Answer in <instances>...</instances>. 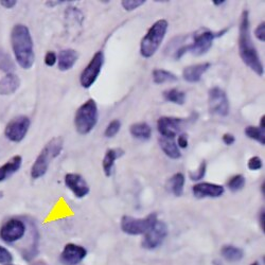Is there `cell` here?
Here are the masks:
<instances>
[{"label": "cell", "instance_id": "1", "mask_svg": "<svg viewBox=\"0 0 265 265\" xmlns=\"http://www.w3.org/2000/svg\"><path fill=\"white\" fill-rule=\"evenodd\" d=\"M238 50L239 55L243 61L244 64L255 73H257L259 77L263 75L264 67L262 65V62L259 56L258 50L254 44V41L251 39L249 13L246 10L242 13L241 21H240Z\"/></svg>", "mask_w": 265, "mask_h": 265}, {"label": "cell", "instance_id": "2", "mask_svg": "<svg viewBox=\"0 0 265 265\" xmlns=\"http://www.w3.org/2000/svg\"><path fill=\"white\" fill-rule=\"evenodd\" d=\"M11 45L17 64L22 69H30L35 62L34 44L29 28L24 24H15L11 31Z\"/></svg>", "mask_w": 265, "mask_h": 265}, {"label": "cell", "instance_id": "3", "mask_svg": "<svg viewBox=\"0 0 265 265\" xmlns=\"http://www.w3.org/2000/svg\"><path fill=\"white\" fill-rule=\"evenodd\" d=\"M63 148H64V141L62 137L53 138L43 148L31 167L30 175L32 180L36 181L46 175L50 167V162L61 155Z\"/></svg>", "mask_w": 265, "mask_h": 265}, {"label": "cell", "instance_id": "4", "mask_svg": "<svg viewBox=\"0 0 265 265\" xmlns=\"http://www.w3.org/2000/svg\"><path fill=\"white\" fill-rule=\"evenodd\" d=\"M228 29H223L222 31L212 32L208 29H200L197 31L193 37V42L187 46L181 47L175 53V58L180 60L186 53H191L196 56H200L206 54L212 47L213 41L222 37Z\"/></svg>", "mask_w": 265, "mask_h": 265}, {"label": "cell", "instance_id": "5", "mask_svg": "<svg viewBox=\"0 0 265 265\" xmlns=\"http://www.w3.org/2000/svg\"><path fill=\"white\" fill-rule=\"evenodd\" d=\"M169 28L166 19H159L153 23L140 42V54L144 58L152 57L162 44Z\"/></svg>", "mask_w": 265, "mask_h": 265}, {"label": "cell", "instance_id": "6", "mask_svg": "<svg viewBox=\"0 0 265 265\" xmlns=\"http://www.w3.org/2000/svg\"><path fill=\"white\" fill-rule=\"evenodd\" d=\"M99 120V109L97 102L94 99L87 100L83 103L78 110L75 111L74 116V126L77 132L81 135L90 134L98 123Z\"/></svg>", "mask_w": 265, "mask_h": 265}, {"label": "cell", "instance_id": "7", "mask_svg": "<svg viewBox=\"0 0 265 265\" xmlns=\"http://www.w3.org/2000/svg\"><path fill=\"white\" fill-rule=\"evenodd\" d=\"M156 213H150L145 218H133L131 216H123L120 221L121 230L129 235L144 234L153 224L157 221Z\"/></svg>", "mask_w": 265, "mask_h": 265}, {"label": "cell", "instance_id": "8", "mask_svg": "<svg viewBox=\"0 0 265 265\" xmlns=\"http://www.w3.org/2000/svg\"><path fill=\"white\" fill-rule=\"evenodd\" d=\"M27 225L21 219L12 218L0 227V240L6 244L19 242L26 235Z\"/></svg>", "mask_w": 265, "mask_h": 265}, {"label": "cell", "instance_id": "9", "mask_svg": "<svg viewBox=\"0 0 265 265\" xmlns=\"http://www.w3.org/2000/svg\"><path fill=\"white\" fill-rule=\"evenodd\" d=\"M104 61L105 57L103 51H98L94 54L91 62L88 63V65L84 68L80 75V83L82 87L90 88L96 83L101 71H102Z\"/></svg>", "mask_w": 265, "mask_h": 265}, {"label": "cell", "instance_id": "10", "mask_svg": "<svg viewBox=\"0 0 265 265\" xmlns=\"http://www.w3.org/2000/svg\"><path fill=\"white\" fill-rule=\"evenodd\" d=\"M168 226L165 222L157 220L153 226L143 234L141 242L142 248L146 250H154L162 245L168 237Z\"/></svg>", "mask_w": 265, "mask_h": 265}, {"label": "cell", "instance_id": "11", "mask_svg": "<svg viewBox=\"0 0 265 265\" xmlns=\"http://www.w3.org/2000/svg\"><path fill=\"white\" fill-rule=\"evenodd\" d=\"M209 110L213 115L225 117L229 113V100L226 93L219 86L210 88L208 92Z\"/></svg>", "mask_w": 265, "mask_h": 265}, {"label": "cell", "instance_id": "12", "mask_svg": "<svg viewBox=\"0 0 265 265\" xmlns=\"http://www.w3.org/2000/svg\"><path fill=\"white\" fill-rule=\"evenodd\" d=\"M31 121L27 116H18L12 119L6 126L5 136L8 140L18 143L27 136Z\"/></svg>", "mask_w": 265, "mask_h": 265}, {"label": "cell", "instance_id": "13", "mask_svg": "<svg viewBox=\"0 0 265 265\" xmlns=\"http://www.w3.org/2000/svg\"><path fill=\"white\" fill-rule=\"evenodd\" d=\"M87 257V249L79 244L68 243L63 248L60 261L63 265H79Z\"/></svg>", "mask_w": 265, "mask_h": 265}, {"label": "cell", "instance_id": "14", "mask_svg": "<svg viewBox=\"0 0 265 265\" xmlns=\"http://www.w3.org/2000/svg\"><path fill=\"white\" fill-rule=\"evenodd\" d=\"M185 119L163 116L157 120V130L161 137L175 138L183 130Z\"/></svg>", "mask_w": 265, "mask_h": 265}, {"label": "cell", "instance_id": "15", "mask_svg": "<svg viewBox=\"0 0 265 265\" xmlns=\"http://www.w3.org/2000/svg\"><path fill=\"white\" fill-rule=\"evenodd\" d=\"M65 186L72 192V194L77 198H83L90 194L91 188L87 184L86 180L82 175L77 173H68L64 179Z\"/></svg>", "mask_w": 265, "mask_h": 265}, {"label": "cell", "instance_id": "16", "mask_svg": "<svg viewBox=\"0 0 265 265\" xmlns=\"http://www.w3.org/2000/svg\"><path fill=\"white\" fill-rule=\"evenodd\" d=\"M225 192V188L222 185L211 183H198L192 187V193L194 197L200 198H217L221 197Z\"/></svg>", "mask_w": 265, "mask_h": 265}, {"label": "cell", "instance_id": "17", "mask_svg": "<svg viewBox=\"0 0 265 265\" xmlns=\"http://www.w3.org/2000/svg\"><path fill=\"white\" fill-rule=\"evenodd\" d=\"M210 67V63H201V64L187 66L183 71V78L189 83H197Z\"/></svg>", "mask_w": 265, "mask_h": 265}, {"label": "cell", "instance_id": "18", "mask_svg": "<svg viewBox=\"0 0 265 265\" xmlns=\"http://www.w3.org/2000/svg\"><path fill=\"white\" fill-rule=\"evenodd\" d=\"M22 166V157L15 155L6 161L3 166H0V183H4L9 180L12 175H14L19 171Z\"/></svg>", "mask_w": 265, "mask_h": 265}, {"label": "cell", "instance_id": "19", "mask_svg": "<svg viewBox=\"0 0 265 265\" xmlns=\"http://www.w3.org/2000/svg\"><path fill=\"white\" fill-rule=\"evenodd\" d=\"M124 155V151L121 148L109 149L106 151L104 158L102 160V168L106 178H110L115 168V162L117 159Z\"/></svg>", "mask_w": 265, "mask_h": 265}, {"label": "cell", "instance_id": "20", "mask_svg": "<svg viewBox=\"0 0 265 265\" xmlns=\"http://www.w3.org/2000/svg\"><path fill=\"white\" fill-rule=\"evenodd\" d=\"M79 58L78 52L73 49L62 50L57 56V66L61 71L70 70L77 63Z\"/></svg>", "mask_w": 265, "mask_h": 265}, {"label": "cell", "instance_id": "21", "mask_svg": "<svg viewBox=\"0 0 265 265\" xmlns=\"http://www.w3.org/2000/svg\"><path fill=\"white\" fill-rule=\"evenodd\" d=\"M20 86V80L18 75L14 73H8L0 80V95L10 96L13 95Z\"/></svg>", "mask_w": 265, "mask_h": 265}, {"label": "cell", "instance_id": "22", "mask_svg": "<svg viewBox=\"0 0 265 265\" xmlns=\"http://www.w3.org/2000/svg\"><path fill=\"white\" fill-rule=\"evenodd\" d=\"M158 143L162 152L165 153L171 159H179L182 157L181 149L175 141V138H167V137H159Z\"/></svg>", "mask_w": 265, "mask_h": 265}, {"label": "cell", "instance_id": "23", "mask_svg": "<svg viewBox=\"0 0 265 265\" xmlns=\"http://www.w3.org/2000/svg\"><path fill=\"white\" fill-rule=\"evenodd\" d=\"M221 256L226 261H228L230 263H237L243 259L244 250L238 246L227 244L221 248Z\"/></svg>", "mask_w": 265, "mask_h": 265}, {"label": "cell", "instance_id": "24", "mask_svg": "<svg viewBox=\"0 0 265 265\" xmlns=\"http://www.w3.org/2000/svg\"><path fill=\"white\" fill-rule=\"evenodd\" d=\"M131 135L138 140H149L152 136V129L146 122H137L131 125Z\"/></svg>", "mask_w": 265, "mask_h": 265}, {"label": "cell", "instance_id": "25", "mask_svg": "<svg viewBox=\"0 0 265 265\" xmlns=\"http://www.w3.org/2000/svg\"><path fill=\"white\" fill-rule=\"evenodd\" d=\"M186 178L181 172L175 173L172 175V178L169 180V189L172 194L176 197H181L184 194Z\"/></svg>", "mask_w": 265, "mask_h": 265}, {"label": "cell", "instance_id": "26", "mask_svg": "<svg viewBox=\"0 0 265 265\" xmlns=\"http://www.w3.org/2000/svg\"><path fill=\"white\" fill-rule=\"evenodd\" d=\"M152 75L155 84H165L178 81V77L173 72L166 69H154Z\"/></svg>", "mask_w": 265, "mask_h": 265}, {"label": "cell", "instance_id": "27", "mask_svg": "<svg viewBox=\"0 0 265 265\" xmlns=\"http://www.w3.org/2000/svg\"><path fill=\"white\" fill-rule=\"evenodd\" d=\"M163 98L168 102L178 105H184L186 102V94L180 90H176V88H171V90L163 92Z\"/></svg>", "mask_w": 265, "mask_h": 265}, {"label": "cell", "instance_id": "28", "mask_svg": "<svg viewBox=\"0 0 265 265\" xmlns=\"http://www.w3.org/2000/svg\"><path fill=\"white\" fill-rule=\"evenodd\" d=\"M244 133L249 138V139L259 142L263 146L265 145V133H264V130L261 129L260 126L249 125V126H247V128H245Z\"/></svg>", "mask_w": 265, "mask_h": 265}, {"label": "cell", "instance_id": "29", "mask_svg": "<svg viewBox=\"0 0 265 265\" xmlns=\"http://www.w3.org/2000/svg\"><path fill=\"white\" fill-rule=\"evenodd\" d=\"M15 69V64L13 58L6 51L0 48V70L8 73H13Z\"/></svg>", "mask_w": 265, "mask_h": 265}, {"label": "cell", "instance_id": "30", "mask_svg": "<svg viewBox=\"0 0 265 265\" xmlns=\"http://www.w3.org/2000/svg\"><path fill=\"white\" fill-rule=\"evenodd\" d=\"M245 185H246V180L242 174L232 176V178L228 181V183H227V187H228V189L231 192L241 191L245 187Z\"/></svg>", "mask_w": 265, "mask_h": 265}, {"label": "cell", "instance_id": "31", "mask_svg": "<svg viewBox=\"0 0 265 265\" xmlns=\"http://www.w3.org/2000/svg\"><path fill=\"white\" fill-rule=\"evenodd\" d=\"M206 172H207V162L203 160L199 163V166L196 170L189 172V179H190L192 182H199L205 178Z\"/></svg>", "mask_w": 265, "mask_h": 265}, {"label": "cell", "instance_id": "32", "mask_svg": "<svg viewBox=\"0 0 265 265\" xmlns=\"http://www.w3.org/2000/svg\"><path fill=\"white\" fill-rule=\"evenodd\" d=\"M120 129H121V121L118 119H113L107 124L106 129L104 131V136L106 138L115 137L120 132Z\"/></svg>", "mask_w": 265, "mask_h": 265}, {"label": "cell", "instance_id": "33", "mask_svg": "<svg viewBox=\"0 0 265 265\" xmlns=\"http://www.w3.org/2000/svg\"><path fill=\"white\" fill-rule=\"evenodd\" d=\"M13 262V254L6 246L0 244V265H7Z\"/></svg>", "mask_w": 265, "mask_h": 265}, {"label": "cell", "instance_id": "34", "mask_svg": "<svg viewBox=\"0 0 265 265\" xmlns=\"http://www.w3.org/2000/svg\"><path fill=\"white\" fill-rule=\"evenodd\" d=\"M144 4H145L144 0H123V2H121L122 8L128 12H132L139 7L143 6Z\"/></svg>", "mask_w": 265, "mask_h": 265}, {"label": "cell", "instance_id": "35", "mask_svg": "<svg viewBox=\"0 0 265 265\" xmlns=\"http://www.w3.org/2000/svg\"><path fill=\"white\" fill-rule=\"evenodd\" d=\"M262 166H263V162L259 156H252L248 159L247 167L250 171H258L262 169Z\"/></svg>", "mask_w": 265, "mask_h": 265}, {"label": "cell", "instance_id": "36", "mask_svg": "<svg viewBox=\"0 0 265 265\" xmlns=\"http://www.w3.org/2000/svg\"><path fill=\"white\" fill-rule=\"evenodd\" d=\"M57 63V55L54 51H48L45 55V64L48 67H52Z\"/></svg>", "mask_w": 265, "mask_h": 265}, {"label": "cell", "instance_id": "37", "mask_svg": "<svg viewBox=\"0 0 265 265\" xmlns=\"http://www.w3.org/2000/svg\"><path fill=\"white\" fill-rule=\"evenodd\" d=\"M255 35L260 42H263V43L265 42V22L264 21L260 22L258 24L255 30Z\"/></svg>", "mask_w": 265, "mask_h": 265}, {"label": "cell", "instance_id": "38", "mask_svg": "<svg viewBox=\"0 0 265 265\" xmlns=\"http://www.w3.org/2000/svg\"><path fill=\"white\" fill-rule=\"evenodd\" d=\"M176 143H178L179 148L180 149H186L188 148V144H189V141H188V136L186 134H181L178 138V141H176Z\"/></svg>", "mask_w": 265, "mask_h": 265}, {"label": "cell", "instance_id": "39", "mask_svg": "<svg viewBox=\"0 0 265 265\" xmlns=\"http://www.w3.org/2000/svg\"><path fill=\"white\" fill-rule=\"evenodd\" d=\"M222 140H223L224 144L229 146V145H232L235 142V137L230 133H226V134L223 135Z\"/></svg>", "mask_w": 265, "mask_h": 265}, {"label": "cell", "instance_id": "40", "mask_svg": "<svg viewBox=\"0 0 265 265\" xmlns=\"http://www.w3.org/2000/svg\"><path fill=\"white\" fill-rule=\"evenodd\" d=\"M0 5L6 9H13L17 5V2L16 0H2Z\"/></svg>", "mask_w": 265, "mask_h": 265}, {"label": "cell", "instance_id": "41", "mask_svg": "<svg viewBox=\"0 0 265 265\" xmlns=\"http://www.w3.org/2000/svg\"><path fill=\"white\" fill-rule=\"evenodd\" d=\"M259 224H260L262 231L264 232L265 231V211H264V208L261 210V212L259 214Z\"/></svg>", "mask_w": 265, "mask_h": 265}, {"label": "cell", "instance_id": "42", "mask_svg": "<svg viewBox=\"0 0 265 265\" xmlns=\"http://www.w3.org/2000/svg\"><path fill=\"white\" fill-rule=\"evenodd\" d=\"M225 3H226L225 0H212V4H213L214 6H217V7H220V6L224 5Z\"/></svg>", "mask_w": 265, "mask_h": 265}, {"label": "cell", "instance_id": "43", "mask_svg": "<svg viewBox=\"0 0 265 265\" xmlns=\"http://www.w3.org/2000/svg\"><path fill=\"white\" fill-rule=\"evenodd\" d=\"M264 120H265V116L263 115V116L261 117V119H260V125H259L260 128L263 129V130H264V128H265V126H264Z\"/></svg>", "mask_w": 265, "mask_h": 265}, {"label": "cell", "instance_id": "44", "mask_svg": "<svg viewBox=\"0 0 265 265\" xmlns=\"http://www.w3.org/2000/svg\"><path fill=\"white\" fill-rule=\"evenodd\" d=\"M32 265H48L45 261H35Z\"/></svg>", "mask_w": 265, "mask_h": 265}, {"label": "cell", "instance_id": "45", "mask_svg": "<svg viewBox=\"0 0 265 265\" xmlns=\"http://www.w3.org/2000/svg\"><path fill=\"white\" fill-rule=\"evenodd\" d=\"M213 265H223V263L220 262V261H218V260H214V261H213Z\"/></svg>", "mask_w": 265, "mask_h": 265}, {"label": "cell", "instance_id": "46", "mask_svg": "<svg viewBox=\"0 0 265 265\" xmlns=\"http://www.w3.org/2000/svg\"><path fill=\"white\" fill-rule=\"evenodd\" d=\"M261 191H262V194L264 196V183L261 185Z\"/></svg>", "mask_w": 265, "mask_h": 265}, {"label": "cell", "instance_id": "47", "mask_svg": "<svg viewBox=\"0 0 265 265\" xmlns=\"http://www.w3.org/2000/svg\"><path fill=\"white\" fill-rule=\"evenodd\" d=\"M250 265H261V264L258 261H255V262H252Z\"/></svg>", "mask_w": 265, "mask_h": 265}, {"label": "cell", "instance_id": "48", "mask_svg": "<svg viewBox=\"0 0 265 265\" xmlns=\"http://www.w3.org/2000/svg\"><path fill=\"white\" fill-rule=\"evenodd\" d=\"M4 197V192L3 191H0V199H2Z\"/></svg>", "mask_w": 265, "mask_h": 265}, {"label": "cell", "instance_id": "49", "mask_svg": "<svg viewBox=\"0 0 265 265\" xmlns=\"http://www.w3.org/2000/svg\"><path fill=\"white\" fill-rule=\"evenodd\" d=\"M7 265H16V264H13V263H10V264H7Z\"/></svg>", "mask_w": 265, "mask_h": 265}]
</instances>
